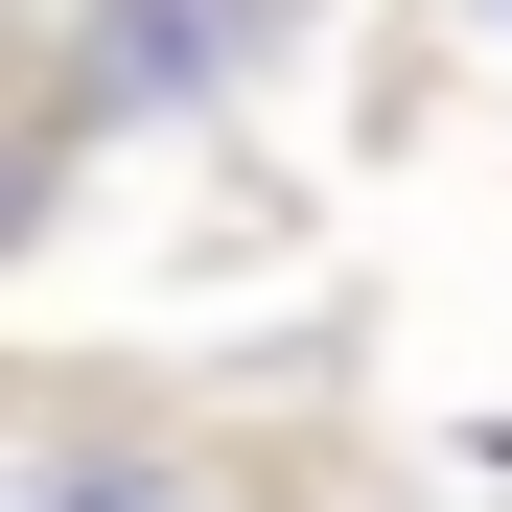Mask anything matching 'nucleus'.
<instances>
[{"instance_id": "obj_1", "label": "nucleus", "mask_w": 512, "mask_h": 512, "mask_svg": "<svg viewBox=\"0 0 512 512\" xmlns=\"http://www.w3.org/2000/svg\"><path fill=\"white\" fill-rule=\"evenodd\" d=\"M233 47H256V0H94L70 24V117H187Z\"/></svg>"}, {"instance_id": "obj_2", "label": "nucleus", "mask_w": 512, "mask_h": 512, "mask_svg": "<svg viewBox=\"0 0 512 512\" xmlns=\"http://www.w3.org/2000/svg\"><path fill=\"white\" fill-rule=\"evenodd\" d=\"M0 512H210V466L187 443H70V466H24Z\"/></svg>"}, {"instance_id": "obj_3", "label": "nucleus", "mask_w": 512, "mask_h": 512, "mask_svg": "<svg viewBox=\"0 0 512 512\" xmlns=\"http://www.w3.org/2000/svg\"><path fill=\"white\" fill-rule=\"evenodd\" d=\"M47 187H70V117H24V94H0V256L47 233Z\"/></svg>"}, {"instance_id": "obj_4", "label": "nucleus", "mask_w": 512, "mask_h": 512, "mask_svg": "<svg viewBox=\"0 0 512 512\" xmlns=\"http://www.w3.org/2000/svg\"><path fill=\"white\" fill-rule=\"evenodd\" d=\"M0 70H24V0H0Z\"/></svg>"}]
</instances>
